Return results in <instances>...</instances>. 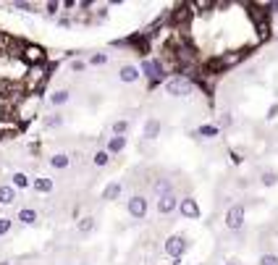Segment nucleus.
<instances>
[{"label": "nucleus", "instance_id": "nucleus-2", "mask_svg": "<svg viewBox=\"0 0 278 265\" xmlns=\"http://www.w3.org/2000/svg\"><path fill=\"white\" fill-rule=\"evenodd\" d=\"M147 210H150V200L145 194H131V197L126 200V213H129L131 221H145Z\"/></svg>", "mask_w": 278, "mask_h": 265}, {"label": "nucleus", "instance_id": "nucleus-32", "mask_svg": "<svg viewBox=\"0 0 278 265\" xmlns=\"http://www.w3.org/2000/svg\"><path fill=\"white\" fill-rule=\"evenodd\" d=\"M14 8H16V11H34L32 3H14Z\"/></svg>", "mask_w": 278, "mask_h": 265}, {"label": "nucleus", "instance_id": "nucleus-22", "mask_svg": "<svg viewBox=\"0 0 278 265\" xmlns=\"http://www.w3.org/2000/svg\"><path fill=\"white\" fill-rule=\"evenodd\" d=\"M110 163V155L105 153V150H95V155H92V166L95 168H105Z\"/></svg>", "mask_w": 278, "mask_h": 265}, {"label": "nucleus", "instance_id": "nucleus-20", "mask_svg": "<svg viewBox=\"0 0 278 265\" xmlns=\"http://www.w3.org/2000/svg\"><path fill=\"white\" fill-rule=\"evenodd\" d=\"M194 134H197V137H202V140H215V137L221 134V131L215 129V123H202Z\"/></svg>", "mask_w": 278, "mask_h": 265}, {"label": "nucleus", "instance_id": "nucleus-35", "mask_svg": "<svg viewBox=\"0 0 278 265\" xmlns=\"http://www.w3.org/2000/svg\"><path fill=\"white\" fill-rule=\"evenodd\" d=\"M223 265H239V262H223Z\"/></svg>", "mask_w": 278, "mask_h": 265}, {"label": "nucleus", "instance_id": "nucleus-9", "mask_svg": "<svg viewBox=\"0 0 278 265\" xmlns=\"http://www.w3.org/2000/svg\"><path fill=\"white\" fill-rule=\"evenodd\" d=\"M160 131H163V126H160V121H158V118H147V121H145V126H142V137H145L147 142L158 140Z\"/></svg>", "mask_w": 278, "mask_h": 265}, {"label": "nucleus", "instance_id": "nucleus-13", "mask_svg": "<svg viewBox=\"0 0 278 265\" xmlns=\"http://www.w3.org/2000/svg\"><path fill=\"white\" fill-rule=\"evenodd\" d=\"M126 145H129V140L126 137H108V147H105V153L113 158V155H121L123 150H126Z\"/></svg>", "mask_w": 278, "mask_h": 265}, {"label": "nucleus", "instance_id": "nucleus-7", "mask_svg": "<svg viewBox=\"0 0 278 265\" xmlns=\"http://www.w3.org/2000/svg\"><path fill=\"white\" fill-rule=\"evenodd\" d=\"M176 207H179V194L176 192L158 197V215H171V213H176Z\"/></svg>", "mask_w": 278, "mask_h": 265}, {"label": "nucleus", "instance_id": "nucleus-26", "mask_svg": "<svg viewBox=\"0 0 278 265\" xmlns=\"http://www.w3.org/2000/svg\"><path fill=\"white\" fill-rule=\"evenodd\" d=\"M58 126H63V116H61V113H53V116L45 118V129H58Z\"/></svg>", "mask_w": 278, "mask_h": 265}, {"label": "nucleus", "instance_id": "nucleus-29", "mask_svg": "<svg viewBox=\"0 0 278 265\" xmlns=\"http://www.w3.org/2000/svg\"><path fill=\"white\" fill-rule=\"evenodd\" d=\"M257 265H278V255H273V252H265V255H260Z\"/></svg>", "mask_w": 278, "mask_h": 265}, {"label": "nucleus", "instance_id": "nucleus-1", "mask_svg": "<svg viewBox=\"0 0 278 265\" xmlns=\"http://www.w3.org/2000/svg\"><path fill=\"white\" fill-rule=\"evenodd\" d=\"M187 249H189V239L184 234H171L166 239V244H163V252L173 260H181L184 255H187Z\"/></svg>", "mask_w": 278, "mask_h": 265}, {"label": "nucleus", "instance_id": "nucleus-19", "mask_svg": "<svg viewBox=\"0 0 278 265\" xmlns=\"http://www.w3.org/2000/svg\"><path fill=\"white\" fill-rule=\"evenodd\" d=\"M153 192L158 194V197H163V194H171V192H173V184H171L168 179H155Z\"/></svg>", "mask_w": 278, "mask_h": 265}, {"label": "nucleus", "instance_id": "nucleus-21", "mask_svg": "<svg viewBox=\"0 0 278 265\" xmlns=\"http://www.w3.org/2000/svg\"><path fill=\"white\" fill-rule=\"evenodd\" d=\"M129 129H131V123L126 121V118H121V121H113V123H110V131H113V137H126V134H129Z\"/></svg>", "mask_w": 278, "mask_h": 265}, {"label": "nucleus", "instance_id": "nucleus-5", "mask_svg": "<svg viewBox=\"0 0 278 265\" xmlns=\"http://www.w3.org/2000/svg\"><path fill=\"white\" fill-rule=\"evenodd\" d=\"M139 74L142 76H147L150 82H160V79L166 76V68H163V63H160L158 58H147V61H142V66H139Z\"/></svg>", "mask_w": 278, "mask_h": 265}, {"label": "nucleus", "instance_id": "nucleus-16", "mask_svg": "<svg viewBox=\"0 0 278 265\" xmlns=\"http://www.w3.org/2000/svg\"><path fill=\"white\" fill-rule=\"evenodd\" d=\"M95 226H97V221H95V215H84L82 221L76 223V231L82 234V236H89L92 231H95Z\"/></svg>", "mask_w": 278, "mask_h": 265}, {"label": "nucleus", "instance_id": "nucleus-14", "mask_svg": "<svg viewBox=\"0 0 278 265\" xmlns=\"http://www.w3.org/2000/svg\"><path fill=\"white\" fill-rule=\"evenodd\" d=\"M50 168L53 171H66L68 166H71V155H66V153H55V155H50Z\"/></svg>", "mask_w": 278, "mask_h": 265}, {"label": "nucleus", "instance_id": "nucleus-3", "mask_svg": "<svg viewBox=\"0 0 278 265\" xmlns=\"http://www.w3.org/2000/svg\"><path fill=\"white\" fill-rule=\"evenodd\" d=\"M166 95L168 97H187V95H192V82L187 76H173L166 82Z\"/></svg>", "mask_w": 278, "mask_h": 265}, {"label": "nucleus", "instance_id": "nucleus-28", "mask_svg": "<svg viewBox=\"0 0 278 265\" xmlns=\"http://www.w3.org/2000/svg\"><path fill=\"white\" fill-rule=\"evenodd\" d=\"M234 123V116H231V113H223L221 118H218V123H215V129L221 131V129H228V126Z\"/></svg>", "mask_w": 278, "mask_h": 265}, {"label": "nucleus", "instance_id": "nucleus-30", "mask_svg": "<svg viewBox=\"0 0 278 265\" xmlns=\"http://www.w3.org/2000/svg\"><path fill=\"white\" fill-rule=\"evenodd\" d=\"M71 71H74V74H84V71H87V61L74 58V61H71Z\"/></svg>", "mask_w": 278, "mask_h": 265}, {"label": "nucleus", "instance_id": "nucleus-6", "mask_svg": "<svg viewBox=\"0 0 278 265\" xmlns=\"http://www.w3.org/2000/svg\"><path fill=\"white\" fill-rule=\"evenodd\" d=\"M176 210H179L184 218H189V221H197V218L202 215V210H200V205H197V200H194V197H181Z\"/></svg>", "mask_w": 278, "mask_h": 265}, {"label": "nucleus", "instance_id": "nucleus-31", "mask_svg": "<svg viewBox=\"0 0 278 265\" xmlns=\"http://www.w3.org/2000/svg\"><path fill=\"white\" fill-rule=\"evenodd\" d=\"M58 11H61V3H45V14L48 16H55Z\"/></svg>", "mask_w": 278, "mask_h": 265}, {"label": "nucleus", "instance_id": "nucleus-17", "mask_svg": "<svg viewBox=\"0 0 278 265\" xmlns=\"http://www.w3.org/2000/svg\"><path fill=\"white\" fill-rule=\"evenodd\" d=\"M11 187H14L16 192H19V189H29V187H32V179L24 174V171H16V174L11 176Z\"/></svg>", "mask_w": 278, "mask_h": 265}, {"label": "nucleus", "instance_id": "nucleus-15", "mask_svg": "<svg viewBox=\"0 0 278 265\" xmlns=\"http://www.w3.org/2000/svg\"><path fill=\"white\" fill-rule=\"evenodd\" d=\"M50 105L53 108H63L66 105V102L68 100H71V92H68V89H55V92H50Z\"/></svg>", "mask_w": 278, "mask_h": 265}, {"label": "nucleus", "instance_id": "nucleus-23", "mask_svg": "<svg viewBox=\"0 0 278 265\" xmlns=\"http://www.w3.org/2000/svg\"><path fill=\"white\" fill-rule=\"evenodd\" d=\"M24 58L32 61V63H40V61H42V48H37V45H29V48L24 50Z\"/></svg>", "mask_w": 278, "mask_h": 265}, {"label": "nucleus", "instance_id": "nucleus-24", "mask_svg": "<svg viewBox=\"0 0 278 265\" xmlns=\"http://www.w3.org/2000/svg\"><path fill=\"white\" fill-rule=\"evenodd\" d=\"M260 184H262V187H275V184H278V174H275V171H262V174H260Z\"/></svg>", "mask_w": 278, "mask_h": 265}, {"label": "nucleus", "instance_id": "nucleus-10", "mask_svg": "<svg viewBox=\"0 0 278 265\" xmlns=\"http://www.w3.org/2000/svg\"><path fill=\"white\" fill-rule=\"evenodd\" d=\"M16 221H19L21 226H37L40 213L34 210V207H21V210L16 213Z\"/></svg>", "mask_w": 278, "mask_h": 265}, {"label": "nucleus", "instance_id": "nucleus-18", "mask_svg": "<svg viewBox=\"0 0 278 265\" xmlns=\"http://www.w3.org/2000/svg\"><path fill=\"white\" fill-rule=\"evenodd\" d=\"M16 202V189L11 184H0V205H14Z\"/></svg>", "mask_w": 278, "mask_h": 265}, {"label": "nucleus", "instance_id": "nucleus-34", "mask_svg": "<svg viewBox=\"0 0 278 265\" xmlns=\"http://www.w3.org/2000/svg\"><path fill=\"white\" fill-rule=\"evenodd\" d=\"M270 8H273V14H278V3H270Z\"/></svg>", "mask_w": 278, "mask_h": 265}, {"label": "nucleus", "instance_id": "nucleus-33", "mask_svg": "<svg viewBox=\"0 0 278 265\" xmlns=\"http://www.w3.org/2000/svg\"><path fill=\"white\" fill-rule=\"evenodd\" d=\"M275 116H278V102H273L270 110H268V118H275Z\"/></svg>", "mask_w": 278, "mask_h": 265}, {"label": "nucleus", "instance_id": "nucleus-27", "mask_svg": "<svg viewBox=\"0 0 278 265\" xmlns=\"http://www.w3.org/2000/svg\"><path fill=\"white\" fill-rule=\"evenodd\" d=\"M11 228H14V218L0 215V236H8V234H11Z\"/></svg>", "mask_w": 278, "mask_h": 265}, {"label": "nucleus", "instance_id": "nucleus-25", "mask_svg": "<svg viewBox=\"0 0 278 265\" xmlns=\"http://www.w3.org/2000/svg\"><path fill=\"white\" fill-rule=\"evenodd\" d=\"M110 58H108V53H92L89 58H87V66H105Z\"/></svg>", "mask_w": 278, "mask_h": 265}, {"label": "nucleus", "instance_id": "nucleus-11", "mask_svg": "<svg viewBox=\"0 0 278 265\" xmlns=\"http://www.w3.org/2000/svg\"><path fill=\"white\" fill-rule=\"evenodd\" d=\"M29 189H34L37 194H50V192L55 189V181H53V179H48V176H34Z\"/></svg>", "mask_w": 278, "mask_h": 265}, {"label": "nucleus", "instance_id": "nucleus-12", "mask_svg": "<svg viewBox=\"0 0 278 265\" xmlns=\"http://www.w3.org/2000/svg\"><path fill=\"white\" fill-rule=\"evenodd\" d=\"M123 194V184L121 181H108L105 189H102V200L105 202H115Z\"/></svg>", "mask_w": 278, "mask_h": 265}, {"label": "nucleus", "instance_id": "nucleus-4", "mask_svg": "<svg viewBox=\"0 0 278 265\" xmlns=\"http://www.w3.org/2000/svg\"><path fill=\"white\" fill-rule=\"evenodd\" d=\"M244 215H247V210H244V205H231L228 210H226V228L228 231H241V228H244Z\"/></svg>", "mask_w": 278, "mask_h": 265}, {"label": "nucleus", "instance_id": "nucleus-8", "mask_svg": "<svg viewBox=\"0 0 278 265\" xmlns=\"http://www.w3.org/2000/svg\"><path fill=\"white\" fill-rule=\"evenodd\" d=\"M142 79V74H139V66H134V63H123L121 68H118V82H123V84H134V82H139Z\"/></svg>", "mask_w": 278, "mask_h": 265}]
</instances>
